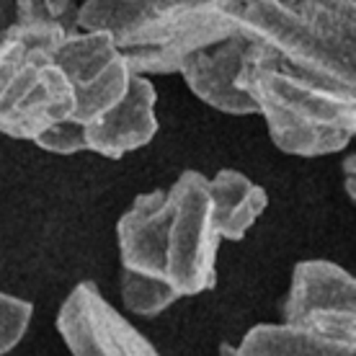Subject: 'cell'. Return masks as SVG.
Returning <instances> with one entry per match:
<instances>
[{
	"label": "cell",
	"mask_w": 356,
	"mask_h": 356,
	"mask_svg": "<svg viewBox=\"0 0 356 356\" xmlns=\"http://www.w3.org/2000/svg\"><path fill=\"white\" fill-rule=\"evenodd\" d=\"M238 86L264 116L271 143L286 155H333L354 140L356 90L323 86L250 60Z\"/></svg>",
	"instance_id": "3957f363"
},
{
	"label": "cell",
	"mask_w": 356,
	"mask_h": 356,
	"mask_svg": "<svg viewBox=\"0 0 356 356\" xmlns=\"http://www.w3.org/2000/svg\"><path fill=\"white\" fill-rule=\"evenodd\" d=\"M31 318H34V305L29 300L0 292V356L10 354L24 341Z\"/></svg>",
	"instance_id": "4fadbf2b"
},
{
	"label": "cell",
	"mask_w": 356,
	"mask_h": 356,
	"mask_svg": "<svg viewBox=\"0 0 356 356\" xmlns=\"http://www.w3.org/2000/svg\"><path fill=\"white\" fill-rule=\"evenodd\" d=\"M243 0H90L78 31L106 34L132 75H173L204 47L241 31Z\"/></svg>",
	"instance_id": "6da1fadb"
},
{
	"label": "cell",
	"mask_w": 356,
	"mask_h": 356,
	"mask_svg": "<svg viewBox=\"0 0 356 356\" xmlns=\"http://www.w3.org/2000/svg\"><path fill=\"white\" fill-rule=\"evenodd\" d=\"M241 34L250 63L297 78L356 90V3L243 0Z\"/></svg>",
	"instance_id": "7a4b0ae2"
},
{
	"label": "cell",
	"mask_w": 356,
	"mask_h": 356,
	"mask_svg": "<svg viewBox=\"0 0 356 356\" xmlns=\"http://www.w3.org/2000/svg\"><path fill=\"white\" fill-rule=\"evenodd\" d=\"M54 65L63 70L75 96V111L60 127L78 129L114 111L132 88L134 75L114 42L101 31H78L54 52Z\"/></svg>",
	"instance_id": "5b68a950"
},
{
	"label": "cell",
	"mask_w": 356,
	"mask_h": 356,
	"mask_svg": "<svg viewBox=\"0 0 356 356\" xmlns=\"http://www.w3.org/2000/svg\"><path fill=\"white\" fill-rule=\"evenodd\" d=\"M284 325L356 336V282L333 261H300L284 300Z\"/></svg>",
	"instance_id": "9c48e42d"
},
{
	"label": "cell",
	"mask_w": 356,
	"mask_h": 356,
	"mask_svg": "<svg viewBox=\"0 0 356 356\" xmlns=\"http://www.w3.org/2000/svg\"><path fill=\"white\" fill-rule=\"evenodd\" d=\"M220 356H356V336L261 323L243 336L238 346L222 343Z\"/></svg>",
	"instance_id": "8fae6325"
},
{
	"label": "cell",
	"mask_w": 356,
	"mask_h": 356,
	"mask_svg": "<svg viewBox=\"0 0 356 356\" xmlns=\"http://www.w3.org/2000/svg\"><path fill=\"white\" fill-rule=\"evenodd\" d=\"M207 196L220 241H243L268 207L266 188L235 168L217 170L207 181Z\"/></svg>",
	"instance_id": "7c38bea8"
},
{
	"label": "cell",
	"mask_w": 356,
	"mask_h": 356,
	"mask_svg": "<svg viewBox=\"0 0 356 356\" xmlns=\"http://www.w3.org/2000/svg\"><path fill=\"white\" fill-rule=\"evenodd\" d=\"M158 93L150 78L134 75L132 88L127 98L101 119L78 129L57 127L36 140V147L54 155H75V152H96L101 158L119 161L127 152H134L152 143L158 134V116H155Z\"/></svg>",
	"instance_id": "52a82bcc"
},
{
	"label": "cell",
	"mask_w": 356,
	"mask_h": 356,
	"mask_svg": "<svg viewBox=\"0 0 356 356\" xmlns=\"http://www.w3.org/2000/svg\"><path fill=\"white\" fill-rule=\"evenodd\" d=\"M207 181L199 170H184L165 188V282L178 300L209 292L217 284L220 238L212 225Z\"/></svg>",
	"instance_id": "277c9868"
},
{
	"label": "cell",
	"mask_w": 356,
	"mask_h": 356,
	"mask_svg": "<svg viewBox=\"0 0 356 356\" xmlns=\"http://www.w3.org/2000/svg\"><path fill=\"white\" fill-rule=\"evenodd\" d=\"M57 333L72 356H163L93 282L75 284L65 297Z\"/></svg>",
	"instance_id": "ba28073f"
},
{
	"label": "cell",
	"mask_w": 356,
	"mask_h": 356,
	"mask_svg": "<svg viewBox=\"0 0 356 356\" xmlns=\"http://www.w3.org/2000/svg\"><path fill=\"white\" fill-rule=\"evenodd\" d=\"M250 42L238 31L230 39H222L212 47H204L181 65V78L186 81L188 90L207 106L222 114L245 116L256 114V106L238 86L243 67L250 60Z\"/></svg>",
	"instance_id": "30bf717a"
},
{
	"label": "cell",
	"mask_w": 356,
	"mask_h": 356,
	"mask_svg": "<svg viewBox=\"0 0 356 356\" xmlns=\"http://www.w3.org/2000/svg\"><path fill=\"white\" fill-rule=\"evenodd\" d=\"M52 57L31 49L0 88V137L36 143L72 116L75 96Z\"/></svg>",
	"instance_id": "8992f818"
}]
</instances>
